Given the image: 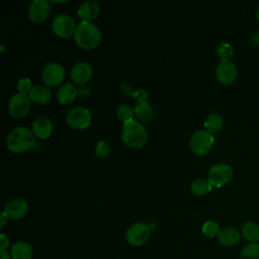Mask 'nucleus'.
I'll list each match as a JSON object with an SVG mask.
<instances>
[{
  "mask_svg": "<svg viewBox=\"0 0 259 259\" xmlns=\"http://www.w3.org/2000/svg\"><path fill=\"white\" fill-rule=\"evenodd\" d=\"M74 39L81 49L92 50L101 42L102 33L95 23L88 20H81L76 25Z\"/></svg>",
  "mask_w": 259,
  "mask_h": 259,
  "instance_id": "obj_1",
  "label": "nucleus"
},
{
  "mask_svg": "<svg viewBox=\"0 0 259 259\" xmlns=\"http://www.w3.org/2000/svg\"><path fill=\"white\" fill-rule=\"evenodd\" d=\"M36 137L31 130L25 126H16L6 137V147L9 151L20 154L31 150L35 145Z\"/></svg>",
  "mask_w": 259,
  "mask_h": 259,
  "instance_id": "obj_2",
  "label": "nucleus"
},
{
  "mask_svg": "<svg viewBox=\"0 0 259 259\" xmlns=\"http://www.w3.org/2000/svg\"><path fill=\"white\" fill-rule=\"evenodd\" d=\"M121 140L127 147L140 149L147 143L148 133L140 121L133 119L123 123L121 130Z\"/></svg>",
  "mask_w": 259,
  "mask_h": 259,
  "instance_id": "obj_3",
  "label": "nucleus"
},
{
  "mask_svg": "<svg viewBox=\"0 0 259 259\" xmlns=\"http://www.w3.org/2000/svg\"><path fill=\"white\" fill-rule=\"evenodd\" d=\"M214 144V137L205 130L195 131L189 139V148L195 155H206Z\"/></svg>",
  "mask_w": 259,
  "mask_h": 259,
  "instance_id": "obj_4",
  "label": "nucleus"
},
{
  "mask_svg": "<svg viewBox=\"0 0 259 259\" xmlns=\"http://www.w3.org/2000/svg\"><path fill=\"white\" fill-rule=\"evenodd\" d=\"M234 176L233 168L225 163H219L210 167L207 175V180L214 187H223L229 183Z\"/></svg>",
  "mask_w": 259,
  "mask_h": 259,
  "instance_id": "obj_5",
  "label": "nucleus"
},
{
  "mask_svg": "<svg viewBox=\"0 0 259 259\" xmlns=\"http://www.w3.org/2000/svg\"><path fill=\"white\" fill-rule=\"evenodd\" d=\"M76 25L74 19L65 13L58 14L57 16L54 17L52 20V30L53 32L63 38H68L72 35H74Z\"/></svg>",
  "mask_w": 259,
  "mask_h": 259,
  "instance_id": "obj_6",
  "label": "nucleus"
},
{
  "mask_svg": "<svg viewBox=\"0 0 259 259\" xmlns=\"http://www.w3.org/2000/svg\"><path fill=\"white\" fill-rule=\"evenodd\" d=\"M30 99L27 94L15 93L8 100V112L15 118H21L25 116L30 109Z\"/></svg>",
  "mask_w": 259,
  "mask_h": 259,
  "instance_id": "obj_7",
  "label": "nucleus"
},
{
  "mask_svg": "<svg viewBox=\"0 0 259 259\" xmlns=\"http://www.w3.org/2000/svg\"><path fill=\"white\" fill-rule=\"evenodd\" d=\"M66 122L73 128L84 130L89 126L91 122L90 110L85 107H73L66 115Z\"/></svg>",
  "mask_w": 259,
  "mask_h": 259,
  "instance_id": "obj_8",
  "label": "nucleus"
},
{
  "mask_svg": "<svg viewBox=\"0 0 259 259\" xmlns=\"http://www.w3.org/2000/svg\"><path fill=\"white\" fill-rule=\"evenodd\" d=\"M65 78V68L55 62H50L45 65L41 73L44 83L49 87L60 85Z\"/></svg>",
  "mask_w": 259,
  "mask_h": 259,
  "instance_id": "obj_9",
  "label": "nucleus"
},
{
  "mask_svg": "<svg viewBox=\"0 0 259 259\" xmlns=\"http://www.w3.org/2000/svg\"><path fill=\"white\" fill-rule=\"evenodd\" d=\"M150 237V228L143 223H134L128 227L125 238L128 244L133 246H142Z\"/></svg>",
  "mask_w": 259,
  "mask_h": 259,
  "instance_id": "obj_10",
  "label": "nucleus"
},
{
  "mask_svg": "<svg viewBox=\"0 0 259 259\" xmlns=\"http://www.w3.org/2000/svg\"><path fill=\"white\" fill-rule=\"evenodd\" d=\"M238 76L236 65L230 60L221 61L215 67V77L221 84L230 85Z\"/></svg>",
  "mask_w": 259,
  "mask_h": 259,
  "instance_id": "obj_11",
  "label": "nucleus"
},
{
  "mask_svg": "<svg viewBox=\"0 0 259 259\" xmlns=\"http://www.w3.org/2000/svg\"><path fill=\"white\" fill-rule=\"evenodd\" d=\"M28 211L27 202L20 197L12 198L6 202L3 207V212L11 220H19L26 215Z\"/></svg>",
  "mask_w": 259,
  "mask_h": 259,
  "instance_id": "obj_12",
  "label": "nucleus"
},
{
  "mask_svg": "<svg viewBox=\"0 0 259 259\" xmlns=\"http://www.w3.org/2000/svg\"><path fill=\"white\" fill-rule=\"evenodd\" d=\"M50 3L47 0H33L28 6V17L34 23L44 22L50 14Z\"/></svg>",
  "mask_w": 259,
  "mask_h": 259,
  "instance_id": "obj_13",
  "label": "nucleus"
},
{
  "mask_svg": "<svg viewBox=\"0 0 259 259\" xmlns=\"http://www.w3.org/2000/svg\"><path fill=\"white\" fill-rule=\"evenodd\" d=\"M92 73L93 70L89 63L78 62L72 67L70 76L74 83L83 86L90 80V78L92 77Z\"/></svg>",
  "mask_w": 259,
  "mask_h": 259,
  "instance_id": "obj_14",
  "label": "nucleus"
},
{
  "mask_svg": "<svg viewBox=\"0 0 259 259\" xmlns=\"http://www.w3.org/2000/svg\"><path fill=\"white\" fill-rule=\"evenodd\" d=\"M100 11L99 3L94 0H86L84 1L78 8V16L82 20H92L95 19Z\"/></svg>",
  "mask_w": 259,
  "mask_h": 259,
  "instance_id": "obj_15",
  "label": "nucleus"
},
{
  "mask_svg": "<svg viewBox=\"0 0 259 259\" xmlns=\"http://www.w3.org/2000/svg\"><path fill=\"white\" fill-rule=\"evenodd\" d=\"M31 131L36 138L47 139L51 136L53 132V123L50 118L46 116H40L33 121Z\"/></svg>",
  "mask_w": 259,
  "mask_h": 259,
  "instance_id": "obj_16",
  "label": "nucleus"
},
{
  "mask_svg": "<svg viewBox=\"0 0 259 259\" xmlns=\"http://www.w3.org/2000/svg\"><path fill=\"white\" fill-rule=\"evenodd\" d=\"M240 239L241 235L239 231L231 227L221 230L218 236L219 243L224 247H234L240 242Z\"/></svg>",
  "mask_w": 259,
  "mask_h": 259,
  "instance_id": "obj_17",
  "label": "nucleus"
},
{
  "mask_svg": "<svg viewBox=\"0 0 259 259\" xmlns=\"http://www.w3.org/2000/svg\"><path fill=\"white\" fill-rule=\"evenodd\" d=\"M27 95L32 102L37 104H46L52 99V91L45 85H34Z\"/></svg>",
  "mask_w": 259,
  "mask_h": 259,
  "instance_id": "obj_18",
  "label": "nucleus"
},
{
  "mask_svg": "<svg viewBox=\"0 0 259 259\" xmlns=\"http://www.w3.org/2000/svg\"><path fill=\"white\" fill-rule=\"evenodd\" d=\"M10 256L12 259H32L33 250L30 244L19 241L12 245L10 249Z\"/></svg>",
  "mask_w": 259,
  "mask_h": 259,
  "instance_id": "obj_19",
  "label": "nucleus"
},
{
  "mask_svg": "<svg viewBox=\"0 0 259 259\" xmlns=\"http://www.w3.org/2000/svg\"><path fill=\"white\" fill-rule=\"evenodd\" d=\"M77 94L78 91L76 87L72 83L67 82L58 89L57 99L61 104H69L76 99Z\"/></svg>",
  "mask_w": 259,
  "mask_h": 259,
  "instance_id": "obj_20",
  "label": "nucleus"
},
{
  "mask_svg": "<svg viewBox=\"0 0 259 259\" xmlns=\"http://www.w3.org/2000/svg\"><path fill=\"white\" fill-rule=\"evenodd\" d=\"M134 110H135V116L140 121L150 122L154 118L153 107L148 101H143V102L137 103Z\"/></svg>",
  "mask_w": 259,
  "mask_h": 259,
  "instance_id": "obj_21",
  "label": "nucleus"
},
{
  "mask_svg": "<svg viewBox=\"0 0 259 259\" xmlns=\"http://www.w3.org/2000/svg\"><path fill=\"white\" fill-rule=\"evenodd\" d=\"M241 233L244 239L250 243L259 242V225L255 222H246L242 225Z\"/></svg>",
  "mask_w": 259,
  "mask_h": 259,
  "instance_id": "obj_22",
  "label": "nucleus"
},
{
  "mask_svg": "<svg viewBox=\"0 0 259 259\" xmlns=\"http://www.w3.org/2000/svg\"><path fill=\"white\" fill-rule=\"evenodd\" d=\"M212 189V185L208 180L202 179V178H197L193 180L190 184V190L193 194L197 196H203L210 192Z\"/></svg>",
  "mask_w": 259,
  "mask_h": 259,
  "instance_id": "obj_23",
  "label": "nucleus"
},
{
  "mask_svg": "<svg viewBox=\"0 0 259 259\" xmlns=\"http://www.w3.org/2000/svg\"><path fill=\"white\" fill-rule=\"evenodd\" d=\"M223 125H224L223 117L218 113H210L204 121L205 131L209 132L212 135L221 131Z\"/></svg>",
  "mask_w": 259,
  "mask_h": 259,
  "instance_id": "obj_24",
  "label": "nucleus"
},
{
  "mask_svg": "<svg viewBox=\"0 0 259 259\" xmlns=\"http://www.w3.org/2000/svg\"><path fill=\"white\" fill-rule=\"evenodd\" d=\"M116 116L123 123L133 120L135 116V110L127 104H120L116 108Z\"/></svg>",
  "mask_w": 259,
  "mask_h": 259,
  "instance_id": "obj_25",
  "label": "nucleus"
},
{
  "mask_svg": "<svg viewBox=\"0 0 259 259\" xmlns=\"http://www.w3.org/2000/svg\"><path fill=\"white\" fill-rule=\"evenodd\" d=\"M240 259H259V243L246 245L241 251Z\"/></svg>",
  "mask_w": 259,
  "mask_h": 259,
  "instance_id": "obj_26",
  "label": "nucleus"
},
{
  "mask_svg": "<svg viewBox=\"0 0 259 259\" xmlns=\"http://www.w3.org/2000/svg\"><path fill=\"white\" fill-rule=\"evenodd\" d=\"M201 231L203 233L204 236L208 237V238H214V237H218L221 230H220V226L217 222L214 221H206L203 225H202V228H201Z\"/></svg>",
  "mask_w": 259,
  "mask_h": 259,
  "instance_id": "obj_27",
  "label": "nucleus"
},
{
  "mask_svg": "<svg viewBox=\"0 0 259 259\" xmlns=\"http://www.w3.org/2000/svg\"><path fill=\"white\" fill-rule=\"evenodd\" d=\"M217 54L221 58V61L229 60L234 55V50L231 44L223 41L217 48Z\"/></svg>",
  "mask_w": 259,
  "mask_h": 259,
  "instance_id": "obj_28",
  "label": "nucleus"
},
{
  "mask_svg": "<svg viewBox=\"0 0 259 259\" xmlns=\"http://www.w3.org/2000/svg\"><path fill=\"white\" fill-rule=\"evenodd\" d=\"M109 152L110 146L106 141L100 140L99 142H97L94 149V154L98 159H105L109 155Z\"/></svg>",
  "mask_w": 259,
  "mask_h": 259,
  "instance_id": "obj_29",
  "label": "nucleus"
},
{
  "mask_svg": "<svg viewBox=\"0 0 259 259\" xmlns=\"http://www.w3.org/2000/svg\"><path fill=\"white\" fill-rule=\"evenodd\" d=\"M32 82L29 78L27 77H23L20 78L17 82V90L19 93H23V94H28V92L31 90L32 88Z\"/></svg>",
  "mask_w": 259,
  "mask_h": 259,
  "instance_id": "obj_30",
  "label": "nucleus"
},
{
  "mask_svg": "<svg viewBox=\"0 0 259 259\" xmlns=\"http://www.w3.org/2000/svg\"><path fill=\"white\" fill-rule=\"evenodd\" d=\"M8 245H9V240H8L7 236L4 235V234H1L0 235V250H1V253L5 252Z\"/></svg>",
  "mask_w": 259,
  "mask_h": 259,
  "instance_id": "obj_31",
  "label": "nucleus"
},
{
  "mask_svg": "<svg viewBox=\"0 0 259 259\" xmlns=\"http://www.w3.org/2000/svg\"><path fill=\"white\" fill-rule=\"evenodd\" d=\"M147 92H145L143 89L137 91L135 93V98H137L139 100V102H143V101H147Z\"/></svg>",
  "mask_w": 259,
  "mask_h": 259,
  "instance_id": "obj_32",
  "label": "nucleus"
},
{
  "mask_svg": "<svg viewBox=\"0 0 259 259\" xmlns=\"http://www.w3.org/2000/svg\"><path fill=\"white\" fill-rule=\"evenodd\" d=\"M252 42H253L254 46H256V47L259 48V30L256 31V32L253 34V36H252Z\"/></svg>",
  "mask_w": 259,
  "mask_h": 259,
  "instance_id": "obj_33",
  "label": "nucleus"
},
{
  "mask_svg": "<svg viewBox=\"0 0 259 259\" xmlns=\"http://www.w3.org/2000/svg\"><path fill=\"white\" fill-rule=\"evenodd\" d=\"M7 219H8V217L2 211L1 212V214H0V221H1V228H3L4 227V225L6 224V221H7Z\"/></svg>",
  "mask_w": 259,
  "mask_h": 259,
  "instance_id": "obj_34",
  "label": "nucleus"
},
{
  "mask_svg": "<svg viewBox=\"0 0 259 259\" xmlns=\"http://www.w3.org/2000/svg\"><path fill=\"white\" fill-rule=\"evenodd\" d=\"M1 259H12L11 256H9L8 253L4 252V253H1Z\"/></svg>",
  "mask_w": 259,
  "mask_h": 259,
  "instance_id": "obj_35",
  "label": "nucleus"
},
{
  "mask_svg": "<svg viewBox=\"0 0 259 259\" xmlns=\"http://www.w3.org/2000/svg\"><path fill=\"white\" fill-rule=\"evenodd\" d=\"M256 16H257V20H258V22H259V7H258V10H257V14H256Z\"/></svg>",
  "mask_w": 259,
  "mask_h": 259,
  "instance_id": "obj_36",
  "label": "nucleus"
},
{
  "mask_svg": "<svg viewBox=\"0 0 259 259\" xmlns=\"http://www.w3.org/2000/svg\"><path fill=\"white\" fill-rule=\"evenodd\" d=\"M1 51H2V52L4 51V46H1Z\"/></svg>",
  "mask_w": 259,
  "mask_h": 259,
  "instance_id": "obj_37",
  "label": "nucleus"
}]
</instances>
